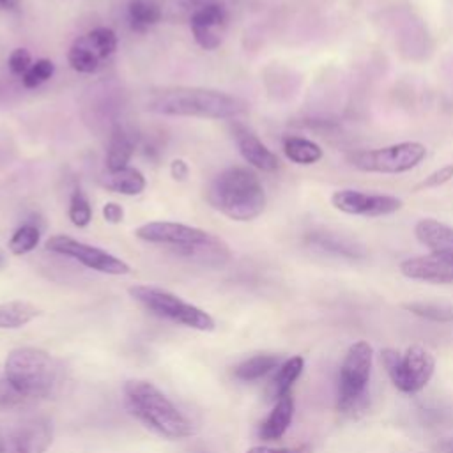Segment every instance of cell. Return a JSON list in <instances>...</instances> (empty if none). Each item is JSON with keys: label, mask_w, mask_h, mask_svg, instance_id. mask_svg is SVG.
<instances>
[{"label": "cell", "mask_w": 453, "mask_h": 453, "mask_svg": "<svg viewBox=\"0 0 453 453\" xmlns=\"http://www.w3.org/2000/svg\"><path fill=\"white\" fill-rule=\"evenodd\" d=\"M147 110L157 115L235 119L248 111V103L237 96L203 87H166L152 90Z\"/></svg>", "instance_id": "cell-1"}, {"label": "cell", "mask_w": 453, "mask_h": 453, "mask_svg": "<svg viewBox=\"0 0 453 453\" xmlns=\"http://www.w3.org/2000/svg\"><path fill=\"white\" fill-rule=\"evenodd\" d=\"M134 235L150 244L170 246L179 257L198 264L218 267L230 260V250L223 239L184 223L150 221L140 225Z\"/></svg>", "instance_id": "cell-2"}, {"label": "cell", "mask_w": 453, "mask_h": 453, "mask_svg": "<svg viewBox=\"0 0 453 453\" xmlns=\"http://www.w3.org/2000/svg\"><path fill=\"white\" fill-rule=\"evenodd\" d=\"M124 398L129 412L147 428L165 439L193 435V423L152 382L133 379L124 384Z\"/></svg>", "instance_id": "cell-3"}, {"label": "cell", "mask_w": 453, "mask_h": 453, "mask_svg": "<svg viewBox=\"0 0 453 453\" xmlns=\"http://www.w3.org/2000/svg\"><path fill=\"white\" fill-rule=\"evenodd\" d=\"M209 203L234 221H250L265 209V191L260 179L244 166L219 172L207 189Z\"/></svg>", "instance_id": "cell-4"}, {"label": "cell", "mask_w": 453, "mask_h": 453, "mask_svg": "<svg viewBox=\"0 0 453 453\" xmlns=\"http://www.w3.org/2000/svg\"><path fill=\"white\" fill-rule=\"evenodd\" d=\"M414 235L430 248V253L403 260L400 273L411 280L453 283V228L434 218H423L416 223Z\"/></svg>", "instance_id": "cell-5"}, {"label": "cell", "mask_w": 453, "mask_h": 453, "mask_svg": "<svg viewBox=\"0 0 453 453\" xmlns=\"http://www.w3.org/2000/svg\"><path fill=\"white\" fill-rule=\"evenodd\" d=\"M4 373L9 388L25 398H48L62 380L60 363L35 347L14 349L5 359Z\"/></svg>", "instance_id": "cell-6"}, {"label": "cell", "mask_w": 453, "mask_h": 453, "mask_svg": "<svg viewBox=\"0 0 453 453\" xmlns=\"http://www.w3.org/2000/svg\"><path fill=\"white\" fill-rule=\"evenodd\" d=\"M129 296L156 317L198 331L214 329V319L207 311L165 288L152 285H133L129 287Z\"/></svg>", "instance_id": "cell-7"}, {"label": "cell", "mask_w": 453, "mask_h": 453, "mask_svg": "<svg viewBox=\"0 0 453 453\" xmlns=\"http://www.w3.org/2000/svg\"><path fill=\"white\" fill-rule=\"evenodd\" d=\"M426 156L419 142H400L380 149H365L349 154V163L368 173H403L418 166Z\"/></svg>", "instance_id": "cell-8"}, {"label": "cell", "mask_w": 453, "mask_h": 453, "mask_svg": "<svg viewBox=\"0 0 453 453\" xmlns=\"http://www.w3.org/2000/svg\"><path fill=\"white\" fill-rule=\"evenodd\" d=\"M382 363L391 382L403 393L423 389L435 368L434 356L419 345L409 347L403 356L393 349H386L382 350Z\"/></svg>", "instance_id": "cell-9"}, {"label": "cell", "mask_w": 453, "mask_h": 453, "mask_svg": "<svg viewBox=\"0 0 453 453\" xmlns=\"http://www.w3.org/2000/svg\"><path fill=\"white\" fill-rule=\"evenodd\" d=\"M372 347L368 342H356L349 347L340 368L338 409L350 411L363 396L372 372Z\"/></svg>", "instance_id": "cell-10"}, {"label": "cell", "mask_w": 453, "mask_h": 453, "mask_svg": "<svg viewBox=\"0 0 453 453\" xmlns=\"http://www.w3.org/2000/svg\"><path fill=\"white\" fill-rule=\"evenodd\" d=\"M117 34L108 27H96L80 35L67 51L69 65L81 74H96L117 51Z\"/></svg>", "instance_id": "cell-11"}, {"label": "cell", "mask_w": 453, "mask_h": 453, "mask_svg": "<svg viewBox=\"0 0 453 453\" xmlns=\"http://www.w3.org/2000/svg\"><path fill=\"white\" fill-rule=\"evenodd\" d=\"M46 250L53 251L57 255H64L67 258H73L80 262L81 265L94 269L103 274H111V276H122L131 271V267L119 257L108 253L103 248L81 242L78 239H73L64 234L51 235L46 241Z\"/></svg>", "instance_id": "cell-12"}, {"label": "cell", "mask_w": 453, "mask_h": 453, "mask_svg": "<svg viewBox=\"0 0 453 453\" xmlns=\"http://www.w3.org/2000/svg\"><path fill=\"white\" fill-rule=\"evenodd\" d=\"M53 426L48 418L34 416L0 430V453H44L51 444Z\"/></svg>", "instance_id": "cell-13"}, {"label": "cell", "mask_w": 453, "mask_h": 453, "mask_svg": "<svg viewBox=\"0 0 453 453\" xmlns=\"http://www.w3.org/2000/svg\"><path fill=\"white\" fill-rule=\"evenodd\" d=\"M331 203L336 211L350 216L379 218L388 216L402 209L403 202L393 195L363 193L357 189H338L331 195Z\"/></svg>", "instance_id": "cell-14"}, {"label": "cell", "mask_w": 453, "mask_h": 453, "mask_svg": "<svg viewBox=\"0 0 453 453\" xmlns=\"http://www.w3.org/2000/svg\"><path fill=\"white\" fill-rule=\"evenodd\" d=\"M228 9L223 0H209L200 5L189 18V27L195 42L203 50H216L228 28Z\"/></svg>", "instance_id": "cell-15"}, {"label": "cell", "mask_w": 453, "mask_h": 453, "mask_svg": "<svg viewBox=\"0 0 453 453\" xmlns=\"http://www.w3.org/2000/svg\"><path fill=\"white\" fill-rule=\"evenodd\" d=\"M230 129L239 154L246 163L262 172H274L280 168L278 156L271 149H267V145L248 126L232 120Z\"/></svg>", "instance_id": "cell-16"}, {"label": "cell", "mask_w": 453, "mask_h": 453, "mask_svg": "<svg viewBox=\"0 0 453 453\" xmlns=\"http://www.w3.org/2000/svg\"><path fill=\"white\" fill-rule=\"evenodd\" d=\"M306 242L315 246L320 251H327L336 257H343V258H350V260H359V258L366 257V251L359 242H356L345 235H340L336 232H327V230L310 232L306 235Z\"/></svg>", "instance_id": "cell-17"}, {"label": "cell", "mask_w": 453, "mask_h": 453, "mask_svg": "<svg viewBox=\"0 0 453 453\" xmlns=\"http://www.w3.org/2000/svg\"><path fill=\"white\" fill-rule=\"evenodd\" d=\"M101 186L108 191L113 193H120V195H127V196H134L140 195L145 189V177L140 170L133 168V166H126L115 172L106 170L101 179H99Z\"/></svg>", "instance_id": "cell-18"}, {"label": "cell", "mask_w": 453, "mask_h": 453, "mask_svg": "<svg viewBox=\"0 0 453 453\" xmlns=\"http://www.w3.org/2000/svg\"><path fill=\"white\" fill-rule=\"evenodd\" d=\"M292 416H294V400H292V396L285 395V396L278 398V402L273 407V411L269 412V416L260 423L258 435L265 441L280 439L287 432V428L292 421Z\"/></svg>", "instance_id": "cell-19"}, {"label": "cell", "mask_w": 453, "mask_h": 453, "mask_svg": "<svg viewBox=\"0 0 453 453\" xmlns=\"http://www.w3.org/2000/svg\"><path fill=\"white\" fill-rule=\"evenodd\" d=\"M127 21L131 30L147 32L163 21V0H131L127 5Z\"/></svg>", "instance_id": "cell-20"}, {"label": "cell", "mask_w": 453, "mask_h": 453, "mask_svg": "<svg viewBox=\"0 0 453 453\" xmlns=\"http://www.w3.org/2000/svg\"><path fill=\"white\" fill-rule=\"evenodd\" d=\"M134 152V143L122 126H115L110 133L106 147V170L115 172L129 166V161Z\"/></svg>", "instance_id": "cell-21"}, {"label": "cell", "mask_w": 453, "mask_h": 453, "mask_svg": "<svg viewBox=\"0 0 453 453\" xmlns=\"http://www.w3.org/2000/svg\"><path fill=\"white\" fill-rule=\"evenodd\" d=\"M283 154L296 165H315L324 156L319 143L303 136H287L283 140Z\"/></svg>", "instance_id": "cell-22"}, {"label": "cell", "mask_w": 453, "mask_h": 453, "mask_svg": "<svg viewBox=\"0 0 453 453\" xmlns=\"http://www.w3.org/2000/svg\"><path fill=\"white\" fill-rule=\"evenodd\" d=\"M41 310L27 301H9L0 304V329H18L34 320Z\"/></svg>", "instance_id": "cell-23"}, {"label": "cell", "mask_w": 453, "mask_h": 453, "mask_svg": "<svg viewBox=\"0 0 453 453\" xmlns=\"http://www.w3.org/2000/svg\"><path fill=\"white\" fill-rule=\"evenodd\" d=\"M278 363H280V357L274 354H258L237 365L234 370V375L244 382L258 380L269 372H273L278 366Z\"/></svg>", "instance_id": "cell-24"}, {"label": "cell", "mask_w": 453, "mask_h": 453, "mask_svg": "<svg viewBox=\"0 0 453 453\" xmlns=\"http://www.w3.org/2000/svg\"><path fill=\"white\" fill-rule=\"evenodd\" d=\"M304 368V359L301 356H294L290 359H287L280 368L278 372L274 373L273 377V382H271V395L274 398H281L285 395H288L292 384L297 380V377L301 375Z\"/></svg>", "instance_id": "cell-25"}, {"label": "cell", "mask_w": 453, "mask_h": 453, "mask_svg": "<svg viewBox=\"0 0 453 453\" xmlns=\"http://www.w3.org/2000/svg\"><path fill=\"white\" fill-rule=\"evenodd\" d=\"M41 239V230L34 223H23L14 230V234L9 239V251L12 255H25L30 253Z\"/></svg>", "instance_id": "cell-26"}, {"label": "cell", "mask_w": 453, "mask_h": 453, "mask_svg": "<svg viewBox=\"0 0 453 453\" xmlns=\"http://www.w3.org/2000/svg\"><path fill=\"white\" fill-rule=\"evenodd\" d=\"M67 216H69L71 223L78 228H83L92 221V205H90L88 198L85 196V193L80 188H76L71 193Z\"/></svg>", "instance_id": "cell-27"}, {"label": "cell", "mask_w": 453, "mask_h": 453, "mask_svg": "<svg viewBox=\"0 0 453 453\" xmlns=\"http://www.w3.org/2000/svg\"><path fill=\"white\" fill-rule=\"evenodd\" d=\"M205 2L209 0H163V21H189Z\"/></svg>", "instance_id": "cell-28"}, {"label": "cell", "mask_w": 453, "mask_h": 453, "mask_svg": "<svg viewBox=\"0 0 453 453\" xmlns=\"http://www.w3.org/2000/svg\"><path fill=\"white\" fill-rule=\"evenodd\" d=\"M55 73V64L50 58H37L27 74L21 78V83L25 88H37L42 83H46Z\"/></svg>", "instance_id": "cell-29"}, {"label": "cell", "mask_w": 453, "mask_h": 453, "mask_svg": "<svg viewBox=\"0 0 453 453\" xmlns=\"http://www.w3.org/2000/svg\"><path fill=\"white\" fill-rule=\"evenodd\" d=\"M403 308L418 317H425V319H430L435 322L453 320V310L448 306L432 304V303H407V304H403Z\"/></svg>", "instance_id": "cell-30"}, {"label": "cell", "mask_w": 453, "mask_h": 453, "mask_svg": "<svg viewBox=\"0 0 453 453\" xmlns=\"http://www.w3.org/2000/svg\"><path fill=\"white\" fill-rule=\"evenodd\" d=\"M34 64L32 60V55L27 48H14L7 58V67H9V73L16 78H23L27 74V71L30 69V65Z\"/></svg>", "instance_id": "cell-31"}, {"label": "cell", "mask_w": 453, "mask_h": 453, "mask_svg": "<svg viewBox=\"0 0 453 453\" xmlns=\"http://www.w3.org/2000/svg\"><path fill=\"white\" fill-rule=\"evenodd\" d=\"M453 179V165H446V166H441L439 170L428 173L421 182H418L414 186V191H419V189H434V188H439L446 182H449Z\"/></svg>", "instance_id": "cell-32"}, {"label": "cell", "mask_w": 453, "mask_h": 453, "mask_svg": "<svg viewBox=\"0 0 453 453\" xmlns=\"http://www.w3.org/2000/svg\"><path fill=\"white\" fill-rule=\"evenodd\" d=\"M103 218L108 223H120L124 219V209L117 202H108L103 205Z\"/></svg>", "instance_id": "cell-33"}, {"label": "cell", "mask_w": 453, "mask_h": 453, "mask_svg": "<svg viewBox=\"0 0 453 453\" xmlns=\"http://www.w3.org/2000/svg\"><path fill=\"white\" fill-rule=\"evenodd\" d=\"M246 453H311L310 446H297V448H267V446H255L250 448Z\"/></svg>", "instance_id": "cell-34"}, {"label": "cell", "mask_w": 453, "mask_h": 453, "mask_svg": "<svg viewBox=\"0 0 453 453\" xmlns=\"http://www.w3.org/2000/svg\"><path fill=\"white\" fill-rule=\"evenodd\" d=\"M170 173L175 180H186V177L189 175V166L184 159H173L170 165Z\"/></svg>", "instance_id": "cell-35"}, {"label": "cell", "mask_w": 453, "mask_h": 453, "mask_svg": "<svg viewBox=\"0 0 453 453\" xmlns=\"http://www.w3.org/2000/svg\"><path fill=\"white\" fill-rule=\"evenodd\" d=\"M19 0H0V11H14L18 9Z\"/></svg>", "instance_id": "cell-36"}, {"label": "cell", "mask_w": 453, "mask_h": 453, "mask_svg": "<svg viewBox=\"0 0 453 453\" xmlns=\"http://www.w3.org/2000/svg\"><path fill=\"white\" fill-rule=\"evenodd\" d=\"M0 264H2V255H0Z\"/></svg>", "instance_id": "cell-37"}]
</instances>
